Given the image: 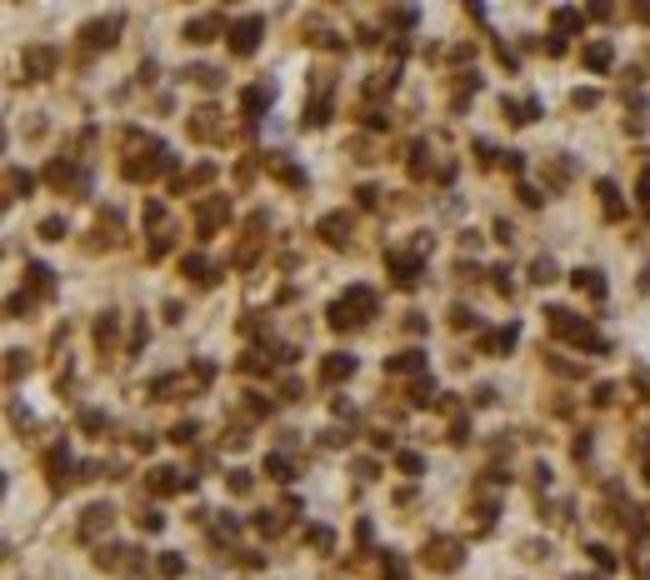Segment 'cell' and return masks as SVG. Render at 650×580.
<instances>
[{
  "label": "cell",
  "instance_id": "obj_5",
  "mask_svg": "<svg viewBox=\"0 0 650 580\" xmlns=\"http://www.w3.org/2000/svg\"><path fill=\"white\" fill-rule=\"evenodd\" d=\"M421 365H426V355H421V350H405V355L385 360V371H421Z\"/></svg>",
  "mask_w": 650,
  "mask_h": 580
},
{
  "label": "cell",
  "instance_id": "obj_12",
  "mask_svg": "<svg viewBox=\"0 0 650 580\" xmlns=\"http://www.w3.org/2000/svg\"><path fill=\"white\" fill-rule=\"evenodd\" d=\"M530 281H540V286L555 281V265H551V261H535V265H530Z\"/></svg>",
  "mask_w": 650,
  "mask_h": 580
},
{
  "label": "cell",
  "instance_id": "obj_1",
  "mask_svg": "<svg viewBox=\"0 0 650 580\" xmlns=\"http://www.w3.org/2000/svg\"><path fill=\"white\" fill-rule=\"evenodd\" d=\"M256 35H260V20H240V26L230 30V50L250 55V50H256Z\"/></svg>",
  "mask_w": 650,
  "mask_h": 580
},
{
  "label": "cell",
  "instance_id": "obj_11",
  "mask_svg": "<svg viewBox=\"0 0 650 580\" xmlns=\"http://www.w3.org/2000/svg\"><path fill=\"white\" fill-rule=\"evenodd\" d=\"M580 26V10H555V30H575Z\"/></svg>",
  "mask_w": 650,
  "mask_h": 580
},
{
  "label": "cell",
  "instance_id": "obj_3",
  "mask_svg": "<svg viewBox=\"0 0 650 580\" xmlns=\"http://www.w3.org/2000/svg\"><path fill=\"white\" fill-rule=\"evenodd\" d=\"M270 95H276L270 85H250V91H245V111H250V115H260L265 105H270Z\"/></svg>",
  "mask_w": 650,
  "mask_h": 580
},
{
  "label": "cell",
  "instance_id": "obj_13",
  "mask_svg": "<svg viewBox=\"0 0 650 580\" xmlns=\"http://www.w3.org/2000/svg\"><path fill=\"white\" fill-rule=\"evenodd\" d=\"M270 476H276V480H290V465H285L280 456H270Z\"/></svg>",
  "mask_w": 650,
  "mask_h": 580
},
{
  "label": "cell",
  "instance_id": "obj_2",
  "mask_svg": "<svg viewBox=\"0 0 650 580\" xmlns=\"http://www.w3.org/2000/svg\"><path fill=\"white\" fill-rule=\"evenodd\" d=\"M321 235H325L330 245H341L345 235H350V221H345V216H325V221H321Z\"/></svg>",
  "mask_w": 650,
  "mask_h": 580
},
{
  "label": "cell",
  "instance_id": "obj_9",
  "mask_svg": "<svg viewBox=\"0 0 650 580\" xmlns=\"http://www.w3.org/2000/svg\"><path fill=\"white\" fill-rule=\"evenodd\" d=\"M185 35H191V40H195V46H205V40H211V35H216V26H211V20H195V26H191V30H185Z\"/></svg>",
  "mask_w": 650,
  "mask_h": 580
},
{
  "label": "cell",
  "instance_id": "obj_14",
  "mask_svg": "<svg viewBox=\"0 0 650 580\" xmlns=\"http://www.w3.org/2000/svg\"><path fill=\"white\" fill-rule=\"evenodd\" d=\"M421 465H426L421 456H401V470H405V476H421Z\"/></svg>",
  "mask_w": 650,
  "mask_h": 580
},
{
  "label": "cell",
  "instance_id": "obj_6",
  "mask_svg": "<svg viewBox=\"0 0 650 580\" xmlns=\"http://www.w3.org/2000/svg\"><path fill=\"white\" fill-rule=\"evenodd\" d=\"M575 286H580V290H591V295H605L600 270H575Z\"/></svg>",
  "mask_w": 650,
  "mask_h": 580
},
{
  "label": "cell",
  "instance_id": "obj_8",
  "mask_svg": "<svg viewBox=\"0 0 650 580\" xmlns=\"http://www.w3.org/2000/svg\"><path fill=\"white\" fill-rule=\"evenodd\" d=\"M86 35H90V46H111V40H115V20H111V26H90Z\"/></svg>",
  "mask_w": 650,
  "mask_h": 580
},
{
  "label": "cell",
  "instance_id": "obj_7",
  "mask_svg": "<svg viewBox=\"0 0 650 580\" xmlns=\"http://www.w3.org/2000/svg\"><path fill=\"white\" fill-rule=\"evenodd\" d=\"M585 66L591 71H611V46H591L585 50Z\"/></svg>",
  "mask_w": 650,
  "mask_h": 580
},
{
  "label": "cell",
  "instance_id": "obj_10",
  "mask_svg": "<svg viewBox=\"0 0 650 580\" xmlns=\"http://www.w3.org/2000/svg\"><path fill=\"white\" fill-rule=\"evenodd\" d=\"M40 235H46V241H66V221H60V216H50L46 225H40Z\"/></svg>",
  "mask_w": 650,
  "mask_h": 580
},
{
  "label": "cell",
  "instance_id": "obj_4",
  "mask_svg": "<svg viewBox=\"0 0 650 580\" xmlns=\"http://www.w3.org/2000/svg\"><path fill=\"white\" fill-rule=\"evenodd\" d=\"M355 371V355H330L325 360V380H341V375H350Z\"/></svg>",
  "mask_w": 650,
  "mask_h": 580
}]
</instances>
